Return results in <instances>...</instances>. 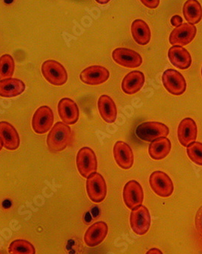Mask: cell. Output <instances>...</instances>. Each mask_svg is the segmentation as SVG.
<instances>
[{
    "mask_svg": "<svg viewBox=\"0 0 202 254\" xmlns=\"http://www.w3.org/2000/svg\"><path fill=\"white\" fill-rule=\"evenodd\" d=\"M113 155L117 165L123 170H129L134 163L133 150L126 142L118 141L114 145Z\"/></svg>",
    "mask_w": 202,
    "mask_h": 254,
    "instance_id": "obj_14",
    "label": "cell"
},
{
    "mask_svg": "<svg viewBox=\"0 0 202 254\" xmlns=\"http://www.w3.org/2000/svg\"><path fill=\"white\" fill-rule=\"evenodd\" d=\"M3 142H2V139L0 138V152H1V150L2 149V148H3Z\"/></svg>",
    "mask_w": 202,
    "mask_h": 254,
    "instance_id": "obj_34",
    "label": "cell"
},
{
    "mask_svg": "<svg viewBox=\"0 0 202 254\" xmlns=\"http://www.w3.org/2000/svg\"><path fill=\"white\" fill-rule=\"evenodd\" d=\"M186 153L193 163L202 166V142H194L188 145Z\"/></svg>",
    "mask_w": 202,
    "mask_h": 254,
    "instance_id": "obj_28",
    "label": "cell"
},
{
    "mask_svg": "<svg viewBox=\"0 0 202 254\" xmlns=\"http://www.w3.org/2000/svg\"><path fill=\"white\" fill-rule=\"evenodd\" d=\"M129 224L136 235H146L151 226V215L147 207L140 205L133 209L129 216Z\"/></svg>",
    "mask_w": 202,
    "mask_h": 254,
    "instance_id": "obj_8",
    "label": "cell"
},
{
    "mask_svg": "<svg viewBox=\"0 0 202 254\" xmlns=\"http://www.w3.org/2000/svg\"><path fill=\"white\" fill-rule=\"evenodd\" d=\"M112 58L118 65L126 68H137L142 64L140 54L128 48H116L112 52Z\"/></svg>",
    "mask_w": 202,
    "mask_h": 254,
    "instance_id": "obj_13",
    "label": "cell"
},
{
    "mask_svg": "<svg viewBox=\"0 0 202 254\" xmlns=\"http://www.w3.org/2000/svg\"><path fill=\"white\" fill-rule=\"evenodd\" d=\"M168 59L172 65L180 69H187L191 66V54L181 46H173L168 51Z\"/></svg>",
    "mask_w": 202,
    "mask_h": 254,
    "instance_id": "obj_19",
    "label": "cell"
},
{
    "mask_svg": "<svg viewBox=\"0 0 202 254\" xmlns=\"http://www.w3.org/2000/svg\"><path fill=\"white\" fill-rule=\"evenodd\" d=\"M15 64L13 57L4 54L0 57V80L11 78L15 72Z\"/></svg>",
    "mask_w": 202,
    "mask_h": 254,
    "instance_id": "obj_27",
    "label": "cell"
},
{
    "mask_svg": "<svg viewBox=\"0 0 202 254\" xmlns=\"http://www.w3.org/2000/svg\"><path fill=\"white\" fill-rule=\"evenodd\" d=\"M98 109L101 118L107 124H114L116 121L118 110L116 104L109 95H103L98 100Z\"/></svg>",
    "mask_w": 202,
    "mask_h": 254,
    "instance_id": "obj_22",
    "label": "cell"
},
{
    "mask_svg": "<svg viewBox=\"0 0 202 254\" xmlns=\"http://www.w3.org/2000/svg\"><path fill=\"white\" fill-rule=\"evenodd\" d=\"M86 179V192L89 199L95 203H100L105 200L108 188L103 176L96 172Z\"/></svg>",
    "mask_w": 202,
    "mask_h": 254,
    "instance_id": "obj_5",
    "label": "cell"
},
{
    "mask_svg": "<svg viewBox=\"0 0 202 254\" xmlns=\"http://www.w3.org/2000/svg\"><path fill=\"white\" fill-rule=\"evenodd\" d=\"M162 82L165 89L176 96L184 94L187 88V83L183 75L173 68L164 71L162 75Z\"/></svg>",
    "mask_w": 202,
    "mask_h": 254,
    "instance_id": "obj_7",
    "label": "cell"
},
{
    "mask_svg": "<svg viewBox=\"0 0 202 254\" xmlns=\"http://www.w3.org/2000/svg\"><path fill=\"white\" fill-rule=\"evenodd\" d=\"M145 75L141 71H133L125 75L122 81L121 88L127 95H134L142 89L144 85Z\"/></svg>",
    "mask_w": 202,
    "mask_h": 254,
    "instance_id": "obj_21",
    "label": "cell"
},
{
    "mask_svg": "<svg viewBox=\"0 0 202 254\" xmlns=\"http://www.w3.org/2000/svg\"><path fill=\"white\" fill-rule=\"evenodd\" d=\"M110 77L108 68L102 65H94L84 68L80 74L81 82L88 85H99L105 83Z\"/></svg>",
    "mask_w": 202,
    "mask_h": 254,
    "instance_id": "obj_11",
    "label": "cell"
},
{
    "mask_svg": "<svg viewBox=\"0 0 202 254\" xmlns=\"http://www.w3.org/2000/svg\"><path fill=\"white\" fill-rule=\"evenodd\" d=\"M41 72L47 82L55 86H62L68 81L66 68L62 64L54 60H48L42 64Z\"/></svg>",
    "mask_w": 202,
    "mask_h": 254,
    "instance_id": "obj_2",
    "label": "cell"
},
{
    "mask_svg": "<svg viewBox=\"0 0 202 254\" xmlns=\"http://www.w3.org/2000/svg\"><path fill=\"white\" fill-rule=\"evenodd\" d=\"M72 139V131L68 124L57 122L47 135L46 144L51 152H61L68 148Z\"/></svg>",
    "mask_w": 202,
    "mask_h": 254,
    "instance_id": "obj_1",
    "label": "cell"
},
{
    "mask_svg": "<svg viewBox=\"0 0 202 254\" xmlns=\"http://www.w3.org/2000/svg\"><path fill=\"white\" fill-rule=\"evenodd\" d=\"M108 233H109V226L105 222H95L86 230L83 240L86 246L94 248L103 242Z\"/></svg>",
    "mask_w": 202,
    "mask_h": 254,
    "instance_id": "obj_17",
    "label": "cell"
},
{
    "mask_svg": "<svg viewBox=\"0 0 202 254\" xmlns=\"http://www.w3.org/2000/svg\"><path fill=\"white\" fill-rule=\"evenodd\" d=\"M168 127L160 122H145L139 124L136 135L141 140L150 142L158 138H165L169 135Z\"/></svg>",
    "mask_w": 202,
    "mask_h": 254,
    "instance_id": "obj_3",
    "label": "cell"
},
{
    "mask_svg": "<svg viewBox=\"0 0 202 254\" xmlns=\"http://www.w3.org/2000/svg\"><path fill=\"white\" fill-rule=\"evenodd\" d=\"M25 82L19 78H9L0 80V97L5 98H15L25 91Z\"/></svg>",
    "mask_w": 202,
    "mask_h": 254,
    "instance_id": "obj_20",
    "label": "cell"
},
{
    "mask_svg": "<svg viewBox=\"0 0 202 254\" xmlns=\"http://www.w3.org/2000/svg\"><path fill=\"white\" fill-rule=\"evenodd\" d=\"M58 113L62 122L74 125L80 118V111L75 101L69 98H62L58 104Z\"/></svg>",
    "mask_w": 202,
    "mask_h": 254,
    "instance_id": "obj_15",
    "label": "cell"
},
{
    "mask_svg": "<svg viewBox=\"0 0 202 254\" xmlns=\"http://www.w3.org/2000/svg\"><path fill=\"white\" fill-rule=\"evenodd\" d=\"M140 2H142V5L151 9L157 8L160 4V0H140Z\"/></svg>",
    "mask_w": 202,
    "mask_h": 254,
    "instance_id": "obj_30",
    "label": "cell"
},
{
    "mask_svg": "<svg viewBox=\"0 0 202 254\" xmlns=\"http://www.w3.org/2000/svg\"><path fill=\"white\" fill-rule=\"evenodd\" d=\"M149 184L154 192L161 197H169L174 190L171 178L163 171H154L149 177Z\"/></svg>",
    "mask_w": 202,
    "mask_h": 254,
    "instance_id": "obj_6",
    "label": "cell"
},
{
    "mask_svg": "<svg viewBox=\"0 0 202 254\" xmlns=\"http://www.w3.org/2000/svg\"><path fill=\"white\" fill-rule=\"evenodd\" d=\"M171 142L167 137L152 141L149 147V154L152 159L160 161L166 158L171 151Z\"/></svg>",
    "mask_w": 202,
    "mask_h": 254,
    "instance_id": "obj_23",
    "label": "cell"
},
{
    "mask_svg": "<svg viewBox=\"0 0 202 254\" xmlns=\"http://www.w3.org/2000/svg\"><path fill=\"white\" fill-rule=\"evenodd\" d=\"M197 34V28L191 24H182L170 33L169 41L173 46H186L193 42Z\"/></svg>",
    "mask_w": 202,
    "mask_h": 254,
    "instance_id": "obj_12",
    "label": "cell"
},
{
    "mask_svg": "<svg viewBox=\"0 0 202 254\" xmlns=\"http://www.w3.org/2000/svg\"><path fill=\"white\" fill-rule=\"evenodd\" d=\"M131 34L134 41L139 45H147L151 41L150 28L146 21L136 19L132 23Z\"/></svg>",
    "mask_w": 202,
    "mask_h": 254,
    "instance_id": "obj_24",
    "label": "cell"
},
{
    "mask_svg": "<svg viewBox=\"0 0 202 254\" xmlns=\"http://www.w3.org/2000/svg\"><path fill=\"white\" fill-rule=\"evenodd\" d=\"M196 228L198 233L202 236V206L199 208L196 215Z\"/></svg>",
    "mask_w": 202,
    "mask_h": 254,
    "instance_id": "obj_29",
    "label": "cell"
},
{
    "mask_svg": "<svg viewBox=\"0 0 202 254\" xmlns=\"http://www.w3.org/2000/svg\"><path fill=\"white\" fill-rule=\"evenodd\" d=\"M178 140L183 146L196 142L198 136V127L196 121L193 118H186L183 119L178 126Z\"/></svg>",
    "mask_w": 202,
    "mask_h": 254,
    "instance_id": "obj_16",
    "label": "cell"
},
{
    "mask_svg": "<svg viewBox=\"0 0 202 254\" xmlns=\"http://www.w3.org/2000/svg\"><path fill=\"white\" fill-rule=\"evenodd\" d=\"M54 114L48 106H41L34 113L32 118L33 130L37 134H45L53 127Z\"/></svg>",
    "mask_w": 202,
    "mask_h": 254,
    "instance_id": "obj_9",
    "label": "cell"
},
{
    "mask_svg": "<svg viewBox=\"0 0 202 254\" xmlns=\"http://www.w3.org/2000/svg\"><path fill=\"white\" fill-rule=\"evenodd\" d=\"M123 199L126 206L131 210L142 205L144 192L140 184L133 180L128 181L123 188Z\"/></svg>",
    "mask_w": 202,
    "mask_h": 254,
    "instance_id": "obj_10",
    "label": "cell"
},
{
    "mask_svg": "<svg viewBox=\"0 0 202 254\" xmlns=\"http://www.w3.org/2000/svg\"><path fill=\"white\" fill-rule=\"evenodd\" d=\"M76 165L80 175L82 178H89L97 171L98 161L96 153L89 147L81 148L77 154Z\"/></svg>",
    "mask_w": 202,
    "mask_h": 254,
    "instance_id": "obj_4",
    "label": "cell"
},
{
    "mask_svg": "<svg viewBox=\"0 0 202 254\" xmlns=\"http://www.w3.org/2000/svg\"><path fill=\"white\" fill-rule=\"evenodd\" d=\"M9 254H36V249L34 245L25 240H15L8 246Z\"/></svg>",
    "mask_w": 202,
    "mask_h": 254,
    "instance_id": "obj_26",
    "label": "cell"
},
{
    "mask_svg": "<svg viewBox=\"0 0 202 254\" xmlns=\"http://www.w3.org/2000/svg\"><path fill=\"white\" fill-rule=\"evenodd\" d=\"M96 2L101 5H105V4L109 3L111 0H96Z\"/></svg>",
    "mask_w": 202,
    "mask_h": 254,
    "instance_id": "obj_33",
    "label": "cell"
},
{
    "mask_svg": "<svg viewBox=\"0 0 202 254\" xmlns=\"http://www.w3.org/2000/svg\"><path fill=\"white\" fill-rule=\"evenodd\" d=\"M170 23L173 27L176 28V27L180 26L183 24V18L180 15H173L170 19Z\"/></svg>",
    "mask_w": 202,
    "mask_h": 254,
    "instance_id": "obj_31",
    "label": "cell"
},
{
    "mask_svg": "<svg viewBox=\"0 0 202 254\" xmlns=\"http://www.w3.org/2000/svg\"></svg>",
    "mask_w": 202,
    "mask_h": 254,
    "instance_id": "obj_35",
    "label": "cell"
},
{
    "mask_svg": "<svg viewBox=\"0 0 202 254\" xmlns=\"http://www.w3.org/2000/svg\"><path fill=\"white\" fill-rule=\"evenodd\" d=\"M0 138L2 139L5 149L15 151L19 148V134L14 126L7 121L0 122Z\"/></svg>",
    "mask_w": 202,
    "mask_h": 254,
    "instance_id": "obj_18",
    "label": "cell"
},
{
    "mask_svg": "<svg viewBox=\"0 0 202 254\" xmlns=\"http://www.w3.org/2000/svg\"><path fill=\"white\" fill-rule=\"evenodd\" d=\"M146 254H163L161 250L158 249V248H152V249L149 250Z\"/></svg>",
    "mask_w": 202,
    "mask_h": 254,
    "instance_id": "obj_32",
    "label": "cell"
},
{
    "mask_svg": "<svg viewBox=\"0 0 202 254\" xmlns=\"http://www.w3.org/2000/svg\"><path fill=\"white\" fill-rule=\"evenodd\" d=\"M185 19L189 24L196 25L202 19V7L198 0H187L183 7Z\"/></svg>",
    "mask_w": 202,
    "mask_h": 254,
    "instance_id": "obj_25",
    "label": "cell"
}]
</instances>
